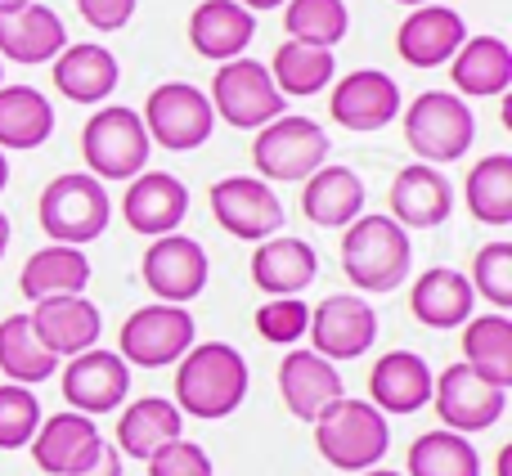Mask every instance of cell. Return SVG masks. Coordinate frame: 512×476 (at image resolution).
I'll return each mask as SVG.
<instances>
[{
	"label": "cell",
	"instance_id": "6da1fadb",
	"mask_svg": "<svg viewBox=\"0 0 512 476\" xmlns=\"http://www.w3.org/2000/svg\"><path fill=\"white\" fill-rule=\"evenodd\" d=\"M248 360L230 342H194L176 360V409L189 418H230L248 400Z\"/></svg>",
	"mask_w": 512,
	"mask_h": 476
},
{
	"label": "cell",
	"instance_id": "7a4b0ae2",
	"mask_svg": "<svg viewBox=\"0 0 512 476\" xmlns=\"http://www.w3.org/2000/svg\"><path fill=\"white\" fill-rule=\"evenodd\" d=\"M310 427H315V450L324 454V463L333 472L378 468L391 445L387 414H378L369 400H333Z\"/></svg>",
	"mask_w": 512,
	"mask_h": 476
},
{
	"label": "cell",
	"instance_id": "3957f363",
	"mask_svg": "<svg viewBox=\"0 0 512 476\" xmlns=\"http://www.w3.org/2000/svg\"><path fill=\"white\" fill-rule=\"evenodd\" d=\"M414 247L391 216H355L342 234V270L360 292H396L409 274Z\"/></svg>",
	"mask_w": 512,
	"mask_h": 476
},
{
	"label": "cell",
	"instance_id": "277c9868",
	"mask_svg": "<svg viewBox=\"0 0 512 476\" xmlns=\"http://www.w3.org/2000/svg\"><path fill=\"white\" fill-rule=\"evenodd\" d=\"M113 221V203H108L104 180H95L90 171H63L45 185L41 194V230L54 243L86 247Z\"/></svg>",
	"mask_w": 512,
	"mask_h": 476
},
{
	"label": "cell",
	"instance_id": "5b68a950",
	"mask_svg": "<svg viewBox=\"0 0 512 476\" xmlns=\"http://www.w3.org/2000/svg\"><path fill=\"white\" fill-rule=\"evenodd\" d=\"M405 140L427 167L459 162L477 140V113L450 90H423L405 108Z\"/></svg>",
	"mask_w": 512,
	"mask_h": 476
},
{
	"label": "cell",
	"instance_id": "8992f818",
	"mask_svg": "<svg viewBox=\"0 0 512 476\" xmlns=\"http://www.w3.org/2000/svg\"><path fill=\"white\" fill-rule=\"evenodd\" d=\"M149 131H144L140 113L113 104L90 113L86 131H81V158H86L95 180H135L149 167Z\"/></svg>",
	"mask_w": 512,
	"mask_h": 476
},
{
	"label": "cell",
	"instance_id": "52a82bcc",
	"mask_svg": "<svg viewBox=\"0 0 512 476\" xmlns=\"http://www.w3.org/2000/svg\"><path fill=\"white\" fill-rule=\"evenodd\" d=\"M140 122L149 131V144L171 149V153L203 149L216 131L212 99L198 86H189V81H162V86H153L149 99H144Z\"/></svg>",
	"mask_w": 512,
	"mask_h": 476
},
{
	"label": "cell",
	"instance_id": "ba28073f",
	"mask_svg": "<svg viewBox=\"0 0 512 476\" xmlns=\"http://www.w3.org/2000/svg\"><path fill=\"white\" fill-rule=\"evenodd\" d=\"M252 162H256V171H261V180L292 185V180L315 176L328 162V135H324V126L310 122V117L283 113L256 131Z\"/></svg>",
	"mask_w": 512,
	"mask_h": 476
},
{
	"label": "cell",
	"instance_id": "9c48e42d",
	"mask_svg": "<svg viewBox=\"0 0 512 476\" xmlns=\"http://www.w3.org/2000/svg\"><path fill=\"white\" fill-rule=\"evenodd\" d=\"M212 113L225 117L239 131H261L265 122L288 113V99L279 95L270 68L261 59H230L212 77Z\"/></svg>",
	"mask_w": 512,
	"mask_h": 476
},
{
	"label": "cell",
	"instance_id": "30bf717a",
	"mask_svg": "<svg viewBox=\"0 0 512 476\" xmlns=\"http://www.w3.org/2000/svg\"><path fill=\"white\" fill-rule=\"evenodd\" d=\"M189 346H194V315L185 306H167V301L140 306L117 333V355L140 369H167Z\"/></svg>",
	"mask_w": 512,
	"mask_h": 476
},
{
	"label": "cell",
	"instance_id": "8fae6325",
	"mask_svg": "<svg viewBox=\"0 0 512 476\" xmlns=\"http://www.w3.org/2000/svg\"><path fill=\"white\" fill-rule=\"evenodd\" d=\"M306 333L315 342V355H324L328 364L360 360L378 342V310L364 297H355V292H333V297H324L310 310Z\"/></svg>",
	"mask_w": 512,
	"mask_h": 476
},
{
	"label": "cell",
	"instance_id": "7c38bea8",
	"mask_svg": "<svg viewBox=\"0 0 512 476\" xmlns=\"http://www.w3.org/2000/svg\"><path fill=\"white\" fill-rule=\"evenodd\" d=\"M140 274L158 301H167V306H189V301L207 288L212 261H207V247L198 243V238L176 230V234L153 238L140 261Z\"/></svg>",
	"mask_w": 512,
	"mask_h": 476
},
{
	"label": "cell",
	"instance_id": "4fadbf2b",
	"mask_svg": "<svg viewBox=\"0 0 512 476\" xmlns=\"http://www.w3.org/2000/svg\"><path fill=\"white\" fill-rule=\"evenodd\" d=\"M432 405L441 414L445 432L477 436V432H490L504 418L508 391L490 387L468 364H450V369H441V378H432Z\"/></svg>",
	"mask_w": 512,
	"mask_h": 476
},
{
	"label": "cell",
	"instance_id": "5bb4252c",
	"mask_svg": "<svg viewBox=\"0 0 512 476\" xmlns=\"http://www.w3.org/2000/svg\"><path fill=\"white\" fill-rule=\"evenodd\" d=\"M212 216L225 234L243 238V243H265L279 234L283 203L265 180L256 176H225L212 185Z\"/></svg>",
	"mask_w": 512,
	"mask_h": 476
},
{
	"label": "cell",
	"instance_id": "9a60e30c",
	"mask_svg": "<svg viewBox=\"0 0 512 476\" xmlns=\"http://www.w3.org/2000/svg\"><path fill=\"white\" fill-rule=\"evenodd\" d=\"M126 391H131V364L117 351L90 346V351L72 355L63 364V400L72 405V414H86V418L113 414L126 400Z\"/></svg>",
	"mask_w": 512,
	"mask_h": 476
},
{
	"label": "cell",
	"instance_id": "2e32d148",
	"mask_svg": "<svg viewBox=\"0 0 512 476\" xmlns=\"http://www.w3.org/2000/svg\"><path fill=\"white\" fill-rule=\"evenodd\" d=\"M32 333L54 360H72V355L90 351L104 333V315L95 301H86L81 292H63V297H41L32 315Z\"/></svg>",
	"mask_w": 512,
	"mask_h": 476
},
{
	"label": "cell",
	"instance_id": "e0dca14e",
	"mask_svg": "<svg viewBox=\"0 0 512 476\" xmlns=\"http://www.w3.org/2000/svg\"><path fill=\"white\" fill-rule=\"evenodd\" d=\"M337 126L346 131H382L400 117V86L378 68H360V72H346L342 81L333 86V104H328Z\"/></svg>",
	"mask_w": 512,
	"mask_h": 476
},
{
	"label": "cell",
	"instance_id": "ac0fdd59",
	"mask_svg": "<svg viewBox=\"0 0 512 476\" xmlns=\"http://www.w3.org/2000/svg\"><path fill=\"white\" fill-rule=\"evenodd\" d=\"M104 454V436H99L95 418L86 414H54L36 427L32 436V459L50 476H77Z\"/></svg>",
	"mask_w": 512,
	"mask_h": 476
},
{
	"label": "cell",
	"instance_id": "d6986e66",
	"mask_svg": "<svg viewBox=\"0 0 512 476\" xmlns=\"http://www.w3.org/2000/svg\"><path fill=\"white\" fill-rule=\"evenodd\" d=\"M189 216V189L180 185L171 171H140L126 185L122 198V221L144 238L176 234L180 221Z\"/></svg>",
	"mask_w": 512,
	"mask_h": 476
},
{
	"label": "cell",
	"instance_id": "ffe728a7",
	"mask_svg": "<svg viewBox=\"0 0 512 476\" xmlns=\"http://www.w3.org/2000/svg\"><path fill=\"white\" fill-rule=\"evenodd\" d=\"M463 41H468V23L450 5H418L396 32V50L409 68H441L459 54Z\"/></svg>",
	"mask_w": 512,
	"mask_h": 476
},
{
	"label": "cell",
	"instance_id": "44dd1931",
	"mask_svg": "<svg viewBox=\"0 0 512 476\" xmlns=\"http://www.w3.org/2000/svg\"><path fill=\"white\" fill-rule=\"evenodd\" d=\"M387 198H391V221L400 230H432V225L450 221V212H454L450 180L441 176V167H427V162L396 171Z\"/></svg>",
	"mask_w": 512,
	"mask_h": 476
},
{
	"label": "cell",
	"instance_id": "7402d4cb",
	"mask_svg": "<svg viewBox=\"0 0 512 476\" xmlns=\"http://www.w3.org/2000/svg\"><path fill=\"white\" fill-rule=\"evenodd\" d=\"M432 378L423 355L414 351H387L369 369V405L378 414H418L423 405H432Z\"/></svg>",
	"mask_w": 512,
	"mask_h": 476
},
{
	"label": "cell",
	"instance_id": "603a6c76",
	"mask_svg": "<svg viewBox=\"0 0 512 476\" xmlns=\"http://www.w3.org/2000/svg\"><path fill=\"white\" fill-rule=\"evenodd\" d=\"M279 396L292 418L315 423L333 400H342V373L315 351H288L279 360Z\"/></svg>",
	"mask_w": 512,
	"mask_h": 476
},
{
	"label": "cell",
	"instance_id": "cb8c5ba5",
	"mask_svg": "<svg viewBox=\"0 0 512 476\" xmlns=\"http://www.w3.org/2000/svg\"><path fill=\"white\" fill-rule=\"evenodd\" d=\"M117 81H122V68L108 45L77 41L54 54V90L72 104H104L117 90Z\"/></svg>",
	"mask_w": 512,
	"mask_h": 476
},
{
	"label": "cell",
	"instance_id": "d4e9b609",
	"mask_svg": "<svg viewBox=\"0 0 512 476\" xmlns=\"http://www.w3.org/2000/svg\"><path fill=\"white\" fill-rule=\"evenodd\" d=\"M68 45V27L50 5H23L14 14H0V59L36 68V63H54V54Z\"/></svg>",
	"mask_w": 512,
	"mask_h": 476
},
{
	"label": "cell",
	"instance_id": "484cf974",
	"mask_svg": "<svg viewBox=\"0 0 512 476\" xmlns=\"http://www.w3.org/2000/svg\"><path fill=\"white\" fill-rule=\"evenodd\" d=\"M252 36H256V14H248L239 0H203L189 14V45L212 63L243 59Z\"/></svg>",
	"mask_w": 512,
	"mask_h": 476
},
{
	"label": "cell",
	"instance_id": "4316f807",
	"mask_svg": "<svg viewBox=\"0 0 512 476\" xmlns=\"http://www.w3.org/2000/svg\"><path fill=\"white\" fill-rule=\"evenodd\" d=\"M472 306H477V292H472L468 274L450 270V265L418 274L409 288V315L423 328H463L472 319Z\"/></svg>",
	"mask_w": 512,
	"mask_h": 476
},
{
	"label": "cell",
	"instance_id": "83f0119b",
	"mask_svg": "<svg viewBox=\"0 0 512 476\" xmlns=\"http://www.w3.org/2000/svg\"><path fill=\"white\" fill-rule=\"evenodd\" d=\"M301 212L310 225L346 230L355 216H364V180L342 162H324L315 176H306L301 189Z\"/></svg>",
	"mask_w": 512,
	"mask_h": 476
},
{
	"label": "cell",
	"instance_id": "f1b7e54d",
	"mask_svg": "<svg viewBox=\"0 0 512 476\" xmlns=\"http://www.w3.org/2000/svg\"><path fill=\"white\" fill-rule=\"evenodd\" d=\"M319 274V256L306 238H265L252 252V283L270 297H301Z\"/></svg>",
	"mask_w": 512,
	"mask_h": 476
},
{
	"label": "cell",
	"instance_id": "f546056e",
	"mask_svg": "<svg viewBox=\"0 0 512 476\" xmlns=\"http://www.w3.org/2000/svg\"><path fill=\"white\" fill-rule=\"evenodd\" d=\"M185 427V414L176 409V400L162 396H144L135 405H126V414L117 418V445L113 450L122 459H149L162 445H171Z\"/></svg>",
	"mask_w": 512,
	"mask_h": 476
},
{
	"label": "cell",
	"instance_id": "4dcf8cb0",
	"mask_svg": "<svg viewBox=\"0 0 512 476\" xmlns=\"http://www.w3.org/2000/svg\"><path fill=\"white\" fill-rule=\"evenodd\" d=\"M450 77L459 95L472 99H490L504 95L512 86V50L499 36H468L459 45V54L450 59Z\"/></svg>",
	"mask_w": 512,
	"mask_h": 476
},
{
	"label": "cell",
	"instance_id": "1f68e13d",
	"mask_svg": "<svg viewBox=\"0 0 512 476\" xmlns=\"http://www.w3.org/2000/svg\"><path fill=\"white\" fill-rule=\"evenodd\" d=\"M90 283V256L81 247L68 243H50L36 256H27L23 274H18V292L27 301L41 297H63V292H86Z\"/></svg>",
	"mask_w": 512,
	"mask_h": 476
},
{
	"label": "cell",
	"instance_id": "d6a6232c",
	"mask_svg": "<svg viewBox=\"0 0 512 476\" xmlns=\"http://www.w3.org/2000/svg\"><path fill=\"white\" fill-rule=\"evenodd\" d=\"M463 364L490 387H512V319L508 315H472L463 324Z\"/></svg>",
	"mask_w": 512,
	"mask_h": 476
},
{
	"label": "cell",
	"instance_id": "836d02e7",
	"mask_svg": "<svg viewBox=\"0 0 512 476\" xmlns=\"http://www.w3.org/2000/svg\"><path fill=\"white\" fill-rule=\"evenodd\" d=\"M54 135V104L36 86H0V153L41 149Z\"/></svg>",
	"mask_w": 512,
	"mask_h": 476
},
{
	"label": "cell",
	"instance_id": "e575fe53",
	"mask_svg": "<svg viewBox=\"0 0 512 476\" xmlns=\"http://www.w3.org/2000/svg\"><path fill=\"white\" fill-rule=\"evenodd\" d=\"M270 77L279 86L283 99H306V95H319L324 86H333L337 77V59L333 50H319V45H306V41H283L270 59Z\"/></svg>",
	"mask_w": 512,
	"mask_h": 476
},
{
	"label": "cell",
	"instance_id": "d590c367",
	"mask_svg": "<svg viewBox=\"0 0 512 476\" xmlns=\"http://www.w3.org/2000/svg\"><path fill=\"white\" fill-rule=\"evenodd\" d=\"M63 360H54L32 333V319L27 315H9L0 319V369L9 382L18 387H36V382H50L59 373Z\"/></svg>",
	"mask_w": 512,
	"mask_h": 476
},
{
	"label": "cell",
	"instance_id": "8d00e7d4",
	"mask_svg": "<svg viewBox=\"0 0 512 476\" xmlns=\"http://www.w3.org/2000/svg\"><path fill=\"white\" fill-rule=\"evenodd\" d=\"M468 207L481 225H512V158L508 153H490L463 180Z\"/></svg>",
	"mask_w": 512,
	"mask_h": 476
},
{
	"label": "cell",
	"instance_id": "74e56055",
	"mask_svg": "<svg viewBox=\"0 0 512 476\" xmlns=\"http://www.w3.org/2000/svg\"><path fill=\"white\" fill-rule=\"evenodd\" d=\"M405 476H481V454L459 432H427L409 445Z\"/></svg>",
	"mask_w": 512,
	"mask_h": 476
},
{
	"label": "cell",
	"instance_id": "f35d334b",
	"mask_svg": "<svg viewBox=\"0 0 512 476\" xmlns=\"http://www.w3.org/2000/svg\"><path fill=\"white\" fill-rule=\"evenodd\" d=\"M283 27H288L292 41L337 50V41L351 32V9H346V0H288Z\"/></svg>",
	"mask_w": 512,
	"mask_h": 476
},
{
	"label": "cell",
	"instance_id": "ab89813d",
	"mask_svg": "<svg viewBox=\"0 0 512 476\" xmlns=\"http://www.w3.org/2000/svg\"><path fill=\"white\" fill-rule=\"evenodd\" d=\"M36 427H41V400L32 396V387L5 382V387H0V450H23V445H32Z\"/></svg>",
	"mask_w": 512,
	"mask_h": 476
},
{
	"label": "cell",
	"instance_id": "60d3db41",
	"mask_svg": "<svg viewBox=\"0 0 512 476\" xmlns=\"http://www.w3.org/2000/svg\"><path fill=\"white\" fill-rule=\"evenodd\" d=\"M472 292L490 306L512 310V243H486L472 256Z\"/></svg>",
	"mask_w": 512,
	"mask_h": 476
},
{
	"label": "cell",
	"instance_id": "b9f144b4",
	"mask_svg": "<svg viewBox=\"0 0 512 476\" xmlns=\"http://www.w3.org/2000/svg\"><path fill=\"white\" fill-rule=\"evenodd\" d=\"M310 306L301 297H270L256 306V333L274 346H297L306 337Z\"/></svg>",
	"mask_w": 512,
	"mask_h": 476
},
{
	"label": "cell",
	"instance_id": "7bdbcfd3",
	"mask_svg": "<svg viewBox=\"0 0 512 476\" xmlns=\"http://www.w3.org/2000/svg\"><path fill=\"white\" fill-rule=\"evenodd\" d=\"M149 476H212V459H207L203 445L176 436L171 445H162L158 454H149Z\"/></svg>",
	"mask_w": 512,
	"mask_h": 476
},
{
	"label": "cell",
	"instance_id": "ee69618b",
	"mask_svg": "<svg viewBox=\"0 0 512 476\" xmlns=\"http://www.w3.org/2000/svg\"><path fill=\"white\" fill-rule=\"evenodd\" d=\"M77 9L95 32H122L135 14V0H77Z\"/></svg>",
	"mask_w": 512,
	"mask_h": 476
},
{
	"label": "cell",
	"instance_id": "f6af8a7d",
	"mask_svg": "<svg viewBox=\"0 0 512 476\" xmlns=\"http://www.w3.org/2000/svg\"><path fill=\"white\" fill-rule=\"evenodd\" d=\"M77 476H122V454H117L113 445H104V454H99V459L90 463L86 472H77Z\"/></svg>",
	"mask_w": 512,
	"mask_h": 476
},
{
	"label": "cell",
	"instance_id": "bcb514c9",
	"mask_svg": "<svg viewBox=\"0 0 512 476\" xmlns=\"http://www.w3.org/2000/svg\"><path fill=\"white\" fill-rule=\"evenodd\" d=\"M248 14H265V9H279V5H288V0H239Z\"/></svg>",
	"mask_w": 512,
	"mask_h": 476
},
{
	"label": "cell",
	"instance_id": "7dc6e473",
	"mask_svg": "<svg viewBox=\"0 0 512 476\" xmlns=\"http://www.w3.org/2000/svg\"><path fill=\"white\" fill-rule=\"evenodd\" d=\"M499 476H512V445L499 450Z\"/></svg>",
	"mask_w": 512,
	"mask_h": 476
},
{
	"label": "cell",
	"instance_id": "c3c4849f",
	"mask_svg": "<svg viewBox=\"0 0 512 476\" xmlns=\"http://www.w3.org/2000/svg\"><path fill=\"white\" fill-rule=\"evenodd\" d=\"M5 247H9V216L0 212V256H5Z\"/></svg>",
	"mask_w": 512,
	"mask_h": 476
},
{
	"label": "cell",
	"instance_id": "681fc988",
	"mask_svg": "<svg viewBox=\"0 0 512 476\" xmlns=\"http://www.w3.org/2000/svg\"><path fill=\"white\" fill-rule=\"evenodd\" d=\"M23 5H32V0H0V14H14V9H23Z\"/></svg>",
	"mask_w": 512,
	"mask_h": 476
},
{
	"label": "cell",
	"instance_id": "f907efd6",
	"mask_svg": "<svg viewBox=\"0 0 512 476\" xmlns=\"http://www.w3.org/2000/svg\"><path fill=\"white\" fill-rule=\"evenodd\" d=\"M5 185H9V158L0 153V194H5Z\"/></svg>",
	"mask_w": 512,
	"mask_h": 476
},
{
	"label": "cell",
	"instance_id": "816d5d0a",
	"mask_svg": "<svg viewBox=\"0 0 512 476\" xmlns=\"http://www.w3.org/2000/svg\"><path fill=\"white\" fill-rule=\"evenodd\" d=\"M360 476H405V472H378V468H369V472H360Z\"/></svg>",
	"mask_w": 512,
	"mask_h": 476
},
{
	"label": "cell",
	"instance_id": "f5cc1de1",
	"mask_svg": "<svg viewBox=\"0 0 512 476\" xmlns=\"http://www.w3.org/2000/svg\"><path fill=\"white\" fill-rule=\"evenodd\" d=\"M400 5H414L418 9V5H432V0H400Z\"/></svg>",
	"mask_w": 512,
	"mask_h": 476
},
{
	"label": "cell",
	"instance_id": "db71d44e",
	"mask_svg": "<svg viewBox=\"0 0 512 476\" xmlns=\"http://www.w3.org/2000/svg\"><path fill=\"white\" fill-rule=\"evenodd\" d=\"M0 86H5V59H0Z\"/></svg>",
	"mask_w": 512,
	"mask_h": 476
}]
</instances>
